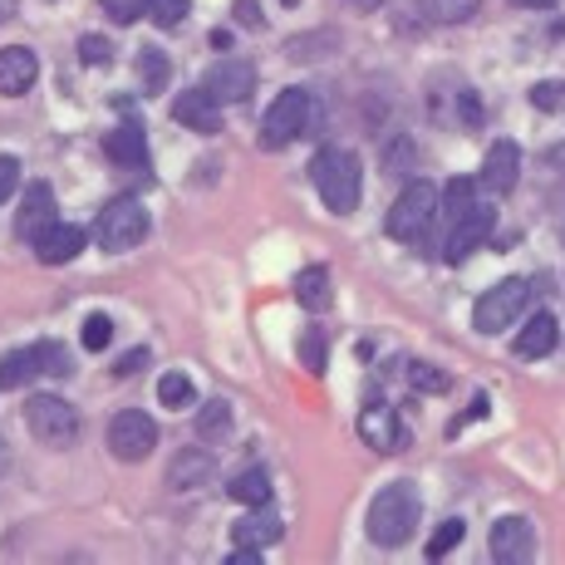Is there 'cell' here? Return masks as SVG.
<instances>
[{
    "mask_svg": "<svg viewBox=\"0 0 565 565\" xmlns=\"http://www.w3.org/2000/svg\"><path fill=\"white\" fill-rule=\"evenodd\" d=\"M433 212H443V192L433 188V182L413 178L408 188L398 192V202L388 206V216H384V232L394 236V242L418 246L423 236H428V226H433Z\"/></svg>",
    "mask_w": 565,
    "mask_h": 565,
    "instance_id": "obj_3",
    "label": "cell"
},
{
    "mask_svg": "<svg viewBox=\"0 0 565 565\" xmlns=\"http://www.w3.org/2000/svg\"><path fill=\"white\" fill-rule=\"evenodd\" d=\"M79 340H84V350H89V354H104L108 340H114V320H108V315H89Z\"/></svg>",
    "mask_w": 565,
    "mask_h": 565,
    "instance_id": "obj_30",
    "label": "cell"
},
{
    "mask_svg": "<svg viewBox=\"0 0 565 565\" xmlns=\"http://www.w3.org/2000/svg\"><path fill=\"white\" fill-rule=\"evenodd\" d=\"M79 54H84V64H108V60H114V45L99 40V35H84L79 40Z\"/></svg>",
    "mask_w": 565,
    "mask_h": 565,
    "instance_id": "obj_36",
    "label": "cell"
},
{
    "mask_svg": "<svg viewBox=\"0 0 565 565\" xmlns=\"http://www.w3.org/2000/svg\"><path fill=\"white\" fill-rule=\"evenodd\" d=\"M158 448V423L143 408H118L108 418V452L118 462H143Z\"/></svg>",
    "mask_w": 565,
    "mask_h": 565,
    "instance_id": "obj_7",
    "label": "cell"
},
{
    "mask_svg": "<svg viewBox=\"0 0 565 565\" xmlns=\"http://www.w3.org/2000/svg\"><path fill=\"white\" fill-rule=\"evenodd\" d=\"M168 54H162V50H143V60H138V79H143L148 84V94H158L162 89V84H168Z\"/></svg>",
    "mask_w": 565,
    "mask_h": 565,
    "instance_id": "obj_29",
    "label": "cell"
},
{
    "mask_svg": "<svg viewBox=\"0 0 565 565\" xmlns=\"http://www.w3.org/2000/svg\"><path fill=\"white\" fill-rule=\"evenodd\" d=\"M25 428H30V438H40L45 448H64V443L79 438V408L54 394H35L25 408Z\"/></svg>",
    "mask_w": 565,
    "mask_h": 565,
    "instance_id": "obj_5",
    "label": "cell"
},
{
    "mask_svg": "<svg viewBox=\"0 0 565 565\" xmlns=\"http://www.w3.org/2000/svg\"><path fill=\"white\" fill-rule=\"evenodd\" d=\"M35 374H70V360H64L60 344H30V350H10L0 360V388H20Z\"/></svg>",
    "mask_w": 565,
    "mask_h": 565,
    "instance_id": "obj_9",
    "label": "cell"
},
{
    "mask_svg": "<svg viewBox=\"0 0 565 565\" xmlns=\"http://www.w3.org/2000/svg\"><path fill=\"white\" fill-rule=\"evenodd\" d=\"M492 226H497L492 206H472L467 216H458V222H452V236H448V266H462L472 252H482Z\"/></svg>",
    "mask_w": 565,
    "mask_h": 565,
    "instance_id": "obj_11",
    "label": "cell"
},
{
    "mask_svg": "<svg viewBox=\"0 0 565 565\" xmlns=\"http://www.w3.org/2000/svg\"><path fill=\"white\" fill-rule=\"evenodd\" d=\"M84 242H89V236H84V226L54 222L50 232L35 242V252H40V260H45V266H64V260H74V256L84 252Z\"/></svg>",
    "mask_w": 565,
    "mask_h": 565,
    "instance_id": "obj_19",
    "label": "cell"
},
{
    "mask_svg": "<svg viewBox=\"0 0 565 565\" xmlns=\"http://www.w3.org/2000/svg\"><path fill=\"white\" fill-rule=\"evenodd\" d=\"M492 556L502 561V565H521V561H531V546H536V536H531V521L526 516H502L492 526Z\"/></svg>",
    "mask_w": 565,
    "mask_h": 565,
    "instance_id": "obj_15",
    "label": "cell"
},
{
    "mask_svg": "<svg viewBox=\"0 0 565 565\" xmlns=\"http://www.w3.org/2000/svg\"><path fill=\"white\" fill-rule=\"evenodd\" d=\"M350 6H354V10H379L384 0H350Z\"/></svg>",
    "mask_w": 565,
    "mask_h": 565,
    "instance_id": "obj_43",
    "label": "cell"
},
{
    "mask_svg": "<svg viewBox=\"0 0 565 565\" xmlns=\"http://www.w3.org/2000/svg\"><path fill=\"white\" fill-rule=\"evenodd\" d=\"M226 492H232V502H242V507H266L270 502V477L260 472V467H246Z\"/></svg>",
    "mask_w": 565,
    "mask_h": 565,
    "instance_id": "obj_24",
    "label": "cell"
},
{
    "mask_svg": "<svg viewBox=\"0 0 565 565\" xmlns=\"http://www.w3.org/2000/svg\"><path fill=\"white\" fill-rule=\"evenodd\" d=\"M54 226V192L50 182H30L25 202H20V216H15V232L25 236V242H40Z\"/></svg>",
    "mask_w": 565,
    "mask_h": 565,
    "instance_id": "obj_16",
    "label": "cell"
},
{
    "mask_svg": "<svg viewBox=\"0 0 565 565\" xmlns=\"http://www.w3.org/2000/svg\"><path fill=\"white\" fill-rule=\"evenodd\" d=\"M300 360H306L310 374H324V334L310 330L306 340H300Z\"/></svg>",
    "mask_w": 565,
    "mask_h": 565,
    "instance_id": "obj_32",
    "label": "cell"
},
{
    "mask_svg": "<svg viewBox=\"0 0 565 565\" xmlns=\"http://www.w3.org/2000/svg\"><path fill=\"white\" fill-rule=\"evenodd\" d=\"M516 178H521V148L512 143V138H502V143H492L487 148V162H482V188L487 192H497V198H507V192L516 188Z\"/></svg>",
    "mask_w": 565,
    "mask_h": 565,
    "instance_id": "obj_13",
    "label": "cell"
},
{
    "mask_svg": "<svg viewBox=\"0 0 565 565\" xmlns=\"http://www.w3.org/2000/svg\"><path fill=\"white\" fill-rule=\"evenodd\" d=\"M206 94H212L216 104H246L256 89V70L246 60H216L212 70H206Z\"/></svg>",
    "mask_w": 565,
    "mask_h": 565,
    "instance_id": "obj_10",
    "label": "cell"
},
{
    "mask_svg": "<svg viewBox=\"0 0 565 565\" xmlns=\"http://www.w3.org/2000/svg\"><path fill=\"white\" fill-rule=\"evenodd\" d=\"M15 10H20V0H0V25H6V20H15Z\"/></svg>",
    "mask_w": 565,
    "mask_h": 565,
    "instance_id": "obj_42",
    "label": "cell"
},
{
    "mask_svg": "<svg viewBox=\"0 0 565 565\" xmlns=\"http://www.w3.org/2000/svg\"><path fill=\"white\" fill-rule=\"evenodd\" d=\"M482 0H423V15L438 20V25H462V20L477 15Z\"/></svg>",
    "mask_w": 565,
    "mask_h": 565,
    "instance_id": "obj_26",
    "label": "cell"
},
{
    "mask_svg": "<svg viewBox=\"0 0 565 565\" xmlns=\"http://www.w3.org/2000/svg\"><path fill=\"white\" fill-rule=\"evenodd\" d=\"M280 531H286V526H280V516L266 512V507H256L252 516H242L232 526V541L242 551H266V546H276V541H280Z\"/></svg>",
    "mask_w": 565,
    "mask_h": 565,
    "instance_id": "obj_18",
    "label": "cell"
},
{
    "mask_svg": "<svg viewBox=\"0 0 565 565\" xmlns=\"http://www.w3.org/2000/svg\"><path fill=\"white\" fill-rule=\"evenodd\" d=\"M413 388H423V394H443V388H448V374H438L433 364H413Z\"/></svg>",
    "mask_w": 565,
    "mask_h": 565,
    "instance_id": "obj_34",
    "label": "cell"
},
{
    "mask_svg": "<svg viewBox=\"0 0 565 565\" xmlns=\"http://www.w3.org/2000/svg\"><path fill=\"white\" fill-rule=\"evenodd\" d=\"M172 118H178L182 128H192V134H216V128H222V104L206 89H188L172 104Z\"/></svg>",
    "mask_w": 565,
    "mask_h": 565,
    "instance_id": "obj_17",
    "label": "cell"
},
{
    "mask_svg": "<svg viewBox=\"0 0 565 565\" xmlns=\"http://www.w3.org/2000/svg\"><path fill=\"white\" fill-rule=\"evenodd\" d=\"M192 398H198V388H192L188 374H162L158 379V404L162 408H192Z\"/></svg>",
    "mask_w": 565,
    "mask_h": 565,
    "instance_id": "obj_28",
    "label": "cell"
},
{
    "mask_svg": "<svg viewBox=\"0 0 565 565\" xmlns=\"http://www.w3.org/2000/svg\"><path fill=\"white\" fill-rule=\"evenodd\" d=\"M232 428V404H226V398H212V404H202L198 408V438H222V433Z\"/></svg>",
    "mask_w": 565,
    "mask_h": 565,
    "instance_id": "obj_27",
    "label": "cell"
},
{
    "mask_svg": "<svg viewBox=\"0 0 565 565\" xmlns=\"http://www.w3.org/2000/svg\"><path fill=\"white\" fill-rule=\"evenodd\" d=\"M296 300L306 310H324V306H330V270H324V266L300 270V276H296Z\"/></svg>",
    "mask_w": 565,
    "mask_h": 565,
    "instance_id": "obj_23",
    "label": "cell"
},
{
    "mask_svg": "<svg viewBox=\"0 0 565 565\" xmlns=\"http://www.w3.org/2000/svg\"><path fill=\"white\" fill-rule=\"evenodd\" d=\"M148 236V212L134 198H114L99 212V246L104 252H128Z\"/></svg>",
    "mask_w": 565,
    "mask_h": 565,
    "instance_id": "obj_8",
    "label": "cell"
},
{
    "mask_svg": "<svg viewBox=\"0 0 565 565\" xmlns=\"http://www.w3.org/2000/svg\"><path fill=\"white\" fill-rule=\"evenodd\" d=\"M148 10H153L158 25H178L188 15V0H148Z\"/></svg>",
    "mask_w": 565,
    "mask_h": 565,
    "instance_id": "obj_35",
    "label": "cell"
},
{
    "mask_svg": "<svg viewBox=\"0 0 565 565\" xmlns=\"http://www.w3.org/2000/svg\"><path fill=\"white\" fill-rule=\"evenodd\" d=\"M280 6H296V0H280Z\"/></svg>",
    "mask_w": 565,
    "mask_h": 565,
    "instance_id": "obj_45",
    "label": "cell"
},
{
    "mask_svg": "<svg viewBox=\"0 0 565 565\" xmlns=\"http://www.w3.org/2000/svg\"><path fill=\"white\" fill-rule=\"evenodd\" d=\"M462 531H467V526H462L458 516H452V521H443V526L433 531V541H428V561H443V556H448V551L462 541Z\"/></svg>",
    "mask_w": 565,
    "mask_h": 565,
    "instance_id": "obj_31",
    "label": "cell"
},
{
    "mask_svg": "<svg viewBox=\"0 0 565 565\" xmlns=\"http://www.w3.org/2000/svg\"><path fill=\"white\" fill-rule=\"evenodd\" d=\"M526 300H531V286L526 280H497L492 290H482V300L472 306V324L482 334H502V330H512V320L521 310H526Z\"/></svg>",
    "mask_w": 565,
    "mask_h": 565,
    "instance_id": "obj_6",
    "label": "cell"
},
{
    "mask_svg": "<svg viewBox=\"0 0 565 565\" xmlns=\"http://www.w3.org/2000/svg\"><path fill=\"white\" fill-rule=\"evenodd\" d=\"M236 20H242L246 30H256V25H260V10H256V0H236Z\"/></svg>",
    "mask_w": 565,
    "mask_h": 565,
    "instance_id": "obj_40",
    "label": "cell"
},
{
    "mask_svg": "<svg viewBox=\"0 0 565 565\" xmlns=\"http://www.w3.org/2000/svg\"><path fill=\"white\" fill-rule=\"evenodd\" d=\"M418 492H413V482H388L384 492L369 502V541L374 546H404L413 536V526H418Z\"/></svg>",
    "mask_w": 565,
    "mask_h": 565,
    "instance_id": "obj_2",
    "label": "cell"
},
{
    "mask_svg": "<svg viewBox=\"0 0 565 565\" xmlns=\"http://www.w3.org/2000/svg\"><path fill=\"white\" fill-rule=\"evenodd\" d=\"M99 6L108 10V20H118V25H134V20L148 10V0H99Z\"/></svg>",
    "mask_w": 565,
    "mask_h": 565,
    "instance_id": "obj_33",
    "label": "cell"
},
{
    "mask_svg": "<svg viewBox=\"0 0 565 565\" xmlns=\"http://www.w3.org/2000/svg\"><path fill=\"white\" fill-rule=\"evenodd\" d=\"M310 128V94L306 89H280L276 104L266 108V118H260V148H286L296 143L300 134Z\"/></svg>",
    "mask_w": 565,
    "mask_h": 565,
    "instance_id": "obj_4",
    "label": "cell"
},
{
    "mask_svg": "<svg viewBox=\"0 0 565 565\" xmlns=\"http://www.w3.org/2000/svg\"><path fill=\"white\" fill-rule=\"evenodd\" d=\"M310 178H315L320 202L330 206L334 216H350L354 206H360L364 178H360V158H354L350 148H320L310 162Z\"/></svg>",
    "mask_w": 565,
    "mask_h": 565,
    "instance_id": "obj_1",
    "label": "cell"
},
{
    "mask_svg": "<svg viewBox=\"0 0 565 565\" xmlns=\"http://www.w3.org/2000/svg\"><path fill=\"white\" fill-rule=\"evenodd\" d=\"M512 6H521V10H551V6H561V0H512Z\"/></svg>",
    "mask_w": 565,
    "mask_h": 565,
    "instance_id": "obj_41",
    "label": "cell"
},
{
    "mask_svg": "<svg viewBox=\"0 0 565 565\" xmlns=\"http://www.w3.org/2000/svg\"><path fill=\"white\" fill-rule=\"evenodd\" d=\"M40 79V60L30 45H6L0 50V94L6 99H20V94H30V84Z\"/></svg>",
    "mask_w": 565,
    "mask_h": 565,
    "instance_id": "obj_14",
    "label": "cell"
},
{
    "mask_svg": "<svg viewBox=\"0 0 565 565\" xmlns=\"http://www.w3.org/2000/svg\"><path fill=\"white\" fill-rule=\"evenodd\" d=\"M202 482H212V452L188 448V452H178V458L168 462V487L172 492H192V487H202Z\"/></svg>",
    "mask_w": 565,
    "mask_h": 565,
    "instance_id": "obj_22",
    "label": "cell"
},
{
    "mask_svg": "<svg viewBox=\"0 0 565 565\" xmlns=\"http://www.w3.org/2000/svg\"><path fill=\"white\" fill-rule=\"evenodd\" d=\"M360 438L374 452H404L408 433H404V423H398V413L388 408V404H369L360 413Z\"/></svg>",
    "mask_w": 565,
    "mask_h": 565,
    "instance_id": "obj_12",
    "label": "cell"
},
{
    "mask_svg": "<svg viewBox=\"0 0 565 565\" xmlns=\"http://www.w3.org/2000/svg\"><path fill=\"white\" fill-rule=\"evenodd\" d=\"M556 340H561L556 315H551V310H536V315L526 320V330L516 334V354H521V360H541V354L556 350Z\"/></svg>",
    "mask_w": 565,
    "mask_h": 565,
    "instance_id": "obj_20",
    "label": "cell"
},
{
    "mask_svg": "<svg viewBox=\"0 0 565 565\" xmlns=\"http://www.w3.org/2000/svg\"><path fill=\"white\" fill-rule=\"evenodd\" d=\"M0 472H6V443H0Z\"/></svg>",
    "mask_w": 565,
    "mask_h": 565,
    "instance_id": "obj_44",
    "label": "cell"
},
{
    "mask_svg": "<svg viewBox=\"0 0 565 565\" xmlns=\"http://www.w3.org/2000/svg\"><path fill=\"white\" fill-rule=\"evenodd\" d=\"M15 182H20V162L15 158H0V202L15 192Z\"/></svg>",
    "mask_w": 565,
    "mask_h": 565,
    "instance_id": "obj_38",
    "label": "cell"
},
{
    "mask_svg": "<svg viewBox=\"0 0 565 565\" xmlns=\"http://www.w3.org/2000/svg\"><path fill=\"white\" fill-rule=\"evenodd\" d=\"M477 188H482V182H472V178H452L448 188H443V216H452V222H458V216H467L477 206Z\"/></svg>",
    "mask_w": 565,
    "mask_h": 565,
    "instance_id": "obj_25",
    "label": "cell"
},
{
    "mask_svg": "<svg viewBox=\"0 0 565 565\" xmlns=\"http://www.w3.org/2000/svg\"><path fill=\"white\" fill-rule=\"evenodd\" d=\"M143 364H148V350H128L124 360L114 364V374H118V379H128V374H138V369H143Z\"/></svg>",
    "mask_w": 565,
    "mask_h": 565,
    "instance_id": "obj_39",
    "label": "cell"
},
{
    "mask_svg": "<svg viewBox=\"0 0 565 565\" xmlns=\"http://www.w3.org/2000/svg\"><path fill=\"white\" fill-rule=\"evenodd\" d=\"M531 104L536 108H565V84H536V89H531Z\"/></svg>",
    "mask_w": 565,
    "mask_h": 565,
    "instance_id": "obj_37",
    "label": "cell"
},
{
    "mask_svg": "<svg viewBox=\"0 0 565 565\" xmlns=\"http://www.w3.org/2000/svg\"><path fill=\"white\" fill-rule=\"evenodd\" d=\"M104 153L118 162V168H148V138L138 124H118L114 134L104 138Z\"/></svg>",
    "mask_w": 565,
    "mask_h": 565,
    "instance_id": "obj_21",
    "label": "cell"
}]
</instances>
